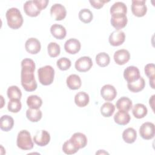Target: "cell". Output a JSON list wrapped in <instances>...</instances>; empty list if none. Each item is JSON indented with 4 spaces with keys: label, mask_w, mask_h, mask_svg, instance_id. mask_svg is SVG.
I'll use <instances>...</instances> for the list:
<instances>
[{
    "label": "cell",
    "mask_w": 155,
    "mask_h": 155,
    "mask_svg": "<svg viewBox=\"0 0 155 155\" xmlns=\"http://www.w3.org/2000/svg\"><path fill=\"white\" fill-rule=\"evenodd\" d=\"M79 18L84 23H90L93 18L92 12L88 8H83L79 12Z\"/></svg>",
    "instance_id": "obj_34"
},
{
    "label": "cell",
    "mask_w": 155,
    "mask_h": 155,
    "mask_svg": "<svg viewBox=\"0 0 155 155\" xmlns=\"http://www.w3.org/2000/svg\"><path fill=\"white\" fill-rule=\"evenodd\" d=\"M8 26L14 30L19 28L23 24V18L19 10L12 7L7 10L5 13Z\"/></svg>",
    "instance_id": "obj_2"
},
{
    "label": "cell",
    "mask_w": 155,
    "mask_h": 155,
    "mask_svg": "<svg viewBox=\"0 0 155 155\" xmlns=\"http://www.w3.org/2000/svg\"><path fill=\"white\" fill-rule=\"evenodd\" d=\"M33 2L36 5L37 8L41 11L47 7L49 1L48 0H34Z\"/></svg>",
    "instance_id": "obj_40"
},
{
    "label": "cell",
    "mask_w": 155,
    "mask_h": 155,
    "mask_svg": "<svg viewBox=\"0 0 155 155\" xmlns=\"http://www.w3.org/2000/svg\"><path fill=\"white\" fill-rule=\"evenodd\" d=\"M27 104L30 108L39 109L42 104V100L37 95H30L27 99Z\"/></svg>",
    "instance_id": "obj_30"
},
{
    "label": "cell",
    "mask_w": 155,
    "mask_h": 155,
    "mask_svg": "<svg viewBox=\"0 0 155 155\" xmlns=\"http://www.w3.org/2000/svg\"><path fill=\"white\" fill-rule=\"evenodd\" d=\"M81 45L79 40L75 38H70L68 39L64 44V49L65 51L69 54H74L79 51Z\"/></svg>",
    "instance_id": "obj_14"
},
{
    "label": "cell",
    "mask_w": 155,
    "mask_h": 155,
    "mask_svg": "<svg viewBox=\"0 0 155 155\" xmlns=\"http://www.w3.org/2000/svg\"><path fill=\"white\" fill-rule=\"evenodd\" d=\"M70 139L79 150L84 148L87 144V138L86 136L82 133L78 132L74 133Z\"/></svg>",
    "instance_id": "obj_16"
},
{
    "label": "cell",
    "mask_w": 155,
    "mask_h": 155,
    "mask_svg": "<svg viewBox=\"0 0 155 155\" xmlns=\"http://www.w3.org/2000/svg\"><path fill=\"white\" fill-rule=\"evenodd\" d=\"M39 82L43 85L51 84L54 80V70L51 65H45L39 68L38 70Z\"/></svg>",
    "instance_id": "obj_3"
},
{
    "label": "cell",
    "mask_w": 155,
    "mask_h": 155,
    "mask_svg": "<svg viewBox=\"0 0 155 155\" xmlns=\"http://www.w3.org/2000/svg\"><path fill=\"white\" fill-rule=\"evenodd\" d=\"M67 87L71 90H78L80 88L82 85V82L80 77L75 74H70L68 76L66 80Z\"/></svg>",
    "instance_id": "obj_22"
},
{
    "label": "cell",
    "mask_w": 155,
    "mask_h": 155,
    "mask_svg": "<svg viewBox=\"0 0 155 155\" xmlns=\"http://www.w3.org/2000/svg\"><path fill=\"white\" fill-rule=\"evenodd\" d=\"M16 145L23 150H30L33 148V142L29 131L25 130L20 131L17 136Z\"/></svg>",
    "instance_id": "obj_4"
},
{
    "label": "cell",
    "mask_w": 155,
    "mask_h": 155,
    "mask_svg": "<svg viewBox=\"0 0 155 155\" xmlns=\"http://www.w3.org/2000/svg\"><path fill=\"white\" fill-rule=\"evenodd\" d=\"M89 101V96L85 92H78L74 96V102L79 107H84L87 106L88 104Z\"/></svg>",
    "instance_id": "obj_25"
},
{
    "label": "cell",
    "mask_w": 155,
    "mask_h": 155,
    "mask_svg": "<svg viewBox=\"0 0 155 155\" xmlns=\"http://www.w3.org/2000/svg\"><path fill=\"white\" fill-rule=\"evenodd\" d=\"M22 108V104L19 99H10L8 103V110L12 113H18Z\"/></svg>",
    "instance_id": "obj_36"
},
{
    "label": "cell",
    "mask_w": 155,
    "mask_h": 155,
    "mask_svg": "<svg viewBox=\"0 0 155 155\" xmlns=\"http://www.w3.org/2000/svg\"><path fill=\"white\" fill-rule=\"evenodd\" d=\"M109 1H102V0H97V1H89V2L90 3L91 5L94 8L96 9H99L102 8L104 4L106 2H108Z\"/></svg>",
    "instance_id": "obj_41"
},
{
    "label": "cell",
    "mask_w": 155,
    "mask_h": 155,
    "mask_svg": "<svg viewBox=\"0 0 155 155\" xmlns=\"http://www.w3.org/2000/svg\"><path fill=\"white\" fill-rule=\"evenodd\" d=\"M99 151H101V153H96V154H100V153H101H101H102V152H101V150H99ZM102 151H104V153H105V154H108V153H107V152H105V151H104V150H102Z\"/></svg>",
    "instance_id": "obj_44"
},
{
    "label": "cell",
    "mask_w": 155,
    "mask_h": 155,
    "mask_svg": "<svg viewBox=\"0 0 155 155\" xmlns=\"http://www.w3.org/2000/svg\"><path fill=\"white\" fill-rule=\"evenodd\" d=\"M131 119V117L128 112L120 111H117L114 116V122L120 125H125L128 124Z\"/></svg>",
    "instance_id": "obj_23"
},
{
    "label": "cell",
    "mask_w": 155,
    "mask_h": 155,
    "mask_svg": "<svg viewBox=\"0 0 155 155\" xmlns=\"http://www.w3.org/2000/svg\"><path fill=\"white\" fill-rule=\"evenodd\" d=\"M125 39V35L124 32L120 30L113 31L109 36L108 41L112 46H119L122 45Z\"/></svg>",
    "instance_id": "obj_10"
},
{
    "label": "cell",
    "mask_w": 155,
    "mask_h": 155,
    "mask_svg": "<svg viewBox=\"0 0 155 155\" xmlns=\"http://www.w3.org/2000/svg\"><path fill=\"white\" fill-rule=\"evenodd\" d=\"M110 12L111 16H125L127 13V5L122 2H116L111 5Z\"/></svg>",
    "instance_id": "obj_17"
},
{
    "label": "cell",
    "mask_w": 155,
    "mask_h": 155,
    "mask_svg": "<svg viewBox=\"0 0 155 155\" xmlns=\"http://www.w3.org/2000/svg\"><path fill=\"white\" fill-rule=\"evenodd\" d=\"M154 79H150V85L152 88H154Z\"/></svg>",
    "instance_id": "obj_43"
},
{
    "label": "cell",
    "mask_w": 155,
    "mask_h": 155,
    "mask_svg": "<svg viewBox=\"0 0 155 155\" xmlns=\"http://www.w3.org/2000/svg\"><path fill=\"white\" fill-rule=\"evenodd\" d=\"M50 140V135L48 131L42 130L36 132L33 137L34 142L40 147L46 146Z\"/></svg>",
    "instance_id": "obj_11"
},
{
    "label": "cell",
    "mask_w": 155,
    "mask_h": 155,
    "mask_svg": "<svg viewBox=\"0 0 155 155\" xmlns=\"http://www.w3.org/2000/svg\"><path fill=\"white\" fill-rule=\"evenodd\" d=\"M116 108L120 111L128 112L133 107L131 100L127 97H121L116 103Z\"/></svg>",
    "instance_id": "obj_21"
},
{
    "label": "cell",
    "mask_w": 155,
    "mask_h": 155,
    "mask_svg": "<svg viewBox=\"0 0 155 155\" xmlns=\"http://www.w3.org/2000/svg\"><path fill=\"white\" fill-rule=\"evenodd\" d=\"M131 8L133 14L137 17L144 16L147 12L145 0H133Z\"/></svg>",
    "instance_id": "obj_6"
},
{
    "label": "cell",
    "mask_w": 155,
    "mask_h": 155,
    "mask_svg": "<svg viewBox=\"0 0 155 155\" xmlns=\"http://www.w3.org/2000/svg\"><path fill=\"white\" fill-rule=\"evenodd\" d=\"M79 149L72 143L70 139L65 141L62 145V151L67 154H73L76 153Z\"/></svg>",
    "instance_id": "obj_37"
},
{
    "label": "cell",
    "mask_w": 155,
    "mask_h": 155,
    "mask_svg": "<svg viewBox=\"0 0 155 155\" xmlns=\"http://www.w3.org/2000/svg\"><path fill=\"white\" fill-rule=\"evenodd\" d=\"M140 136L145 140H150L154 137L155 128L154 124L150 122H144L139 128Z\"/></svg>",
    "instance_id": "obj_5"
},
{
    "label": "cell",
    "mask_w": 155,
    "mask_h": 155,
    "mask_svg": "<svg viewBox=\"0 0 155 155\" xmlns=\"http://www.w3.org/2000/svg\"><path fill=\"white\" fill-rule=\"evenodd\" d=\"M154 95H153L152 96H151V97L150 99V101H149V104H150V105H151V108H152V109H153V110H154V108H153V107H154Z\"/></svg>",
    "instance_id": "obj_42"
},
{
    "label": "cell",
    "mask_w": 155,
    "mask_h": 155,
    "mask_svg": "<svg viewBox=\"0 0 155 155\" xmlns=\"http://www.w3.org/2000/svg\"><path fill=\"white\" fill-rule=\"evenodd\" d=\"M75 68L80 72H86L91 69L93 62L89 56H82L75 62Z\"/></svg>",
    "instance_id": "obj_8"
},
{
    "label": "cell",
    "mask_w": 155,
    "mask_h": 155,
    "mask_svg": "<svg viewBox=\"0 0 155 155\" xmlns=\"http://www.w3.org/2000/svg\"><path fill=\"white\" fill-rule=\"evenodd\" d=\"M101 95L106 101H111L117 96V91L115 87L110 84L104 85L101 90Z\"/></svg>",
    "instance_id": "obj_12"
},
{
    "label": "cell",
    "mask_w": 155,
    "mask_h": 155,
    "mask_svg": "<svg viewBox=\"0 0 155 155\" xmlns=\"http://www.w3.org/2000/svg\"><path fill=\"white\" fill-rule=\"evenodd\" d=\"M113 58L114 62L117 64L122 65L128 62L130 58V54L127 50L120 49L114 53Z\"/></svg>",
    "instance_id": "obj_15"
},
{
    "label": "cell",
    "mask_w": 155,
    "mask_h": 155,
    "mask_svg": "<svg viewBox=\"0 0 155 155\" xmlns=\"http://www.w3.org/2000/svg\"><path fill=\"white\" fill-rule=\"evenodd\" d=\"M137 138L136 131L133 128H128L122 133V139L127 143H133Z\"/></svg>",
    "instance_id": "obj_27"
},
{
    "label": "cell",
    "mask_w": 155,
    "mask_h": 155,
    "mask_svg": "<svg viewBox=\"0 0 155 155\" xmlns=\"http://www.w3.org/2000/svg\"><path fill=\"white\" fill-rule=\"evenodd\" d=\"M133 114L137 119L143 118L148 113L146 106L142 104H136L133 107Z\"/></svg>",
    "instance_id": "obj_28"
},
{
    "label": "cell",
    "mask_w": 155,
    "mask_h": 155,
    "mask_svg": "<svg viewBox=\"0 0 155 155\" xmlns=\"http://www.w3.org/2000/svg\"><path fill=\"white\" fill-rule=\"evenodd\" d=\"M14 125V120L12 117L8 115H4L0 119V128L5 132L11 130Z\"/></svg>",
    "instance_id": "obj_24"
},
{
    "label": "cell",
    "mask_w": 155,
    "mask_h": 155,
    "mask_svg": "<svg viewBox=\"0 0 155 155\" xmlns=\"http://www.w3.org/2000/svg\"><path fill=\"white\" fill-rule=\"evenodd\" d=\"M144 71L146 76L150 79H154L155 77V66L154 64H148L145 66Z\"/></svg>",
    "instance_id": "obj_39"
},
{
    "label": "cell",
    "mask_w": 155,
    "mask_h": 155,
    "mask_svg": "<svg viewBox=\"0 0 155 155\" xmlns=\"http://www.w3.org/2000/svg\"><path fill=\"white\" fill-rule=\"evenodd\" d=\"M47 51L50 57L56 58L60 54L61 47L56 42H51L47 46Z\"/></svg>",
    "instance_id": "obj_35"
},
{
    "label": "cell",
    "mask_w": 155,
    "mask_h": 155,
    "mask_svg": "<svg viewBox=\"0 0 155 155\" xmlns=\"http://www.w3.org/2000/svg\"><path fill=\"white\" fill-rule=\"evenodd\" d=\"M56 65L61 70L65 71L70 68L71 65V62L68 58L64 57L59 59L57 61Z\"/></svg>",
    "instance_id": "obj_38"
},
{
    "label": "cell",
    "mask_w": 155,
    "mask_h": 155,
    "mask_svg": "<svg viewBox=\"0 0 155 155\" xmlns=\"http://www.w3.org/2000/svg\"><path fill=\"white\" fill-rule=\"evenodd\" d=\"M50 32L53 36L58 39H63L65 38L67 31L65 28L60 24H54L50 27Z\"/></svg>",
    "instance_id": "obj_18"
},
{
    "label": "cell",
    "mask_w": 155,
    "mask_h": 155,
    "mask_svg": "<svg viewBox=\"0 0 155 155\" xmlns=\"http://www.w3.org/2000/svg\"><path fill=\"white\" fill-rule=\"evenodd\" d=\"M145 86V82L143 78L141 76L140 78L131 83H127V87L128 90L133 93H138L142 91Z\"/></svg>",
    "instance_id": "obj_26"
},
{
    "label": "cell",
    "mask_w": 155,
    "mask_h": 155,
    "mask_svg": "<svg viewBox=\"0 0 155 155\" xmlns=\"http://www.w3.org/2000/svg\"><path fill=\"white\" fill-rule=\"evenodd\" d=\"M26 51L32 54L38 53L41 48L40 41L35 38H30L28 39L25 44Z\"/></svg>",
    "instance_id": "obj_13"
},
{
    "label": "cell",
    "mask_w": 155,
    "mask_h": 155,
    "mask_svg": "<svg viewBox=\"0 0 155 155\" xmlns=\"http://www.w3.org/2000/svg\"><path fill=\"white\" fill-rule=\"evenodd\" d=\"M42 113L39 109L28 108L26 111L27 118L32 122H37L42 118Z\"/></svg>",
    "instance_id": "obj_29"
},
{
    "label": "cell",
    "mask_w": 155,
    "mask_h": 155,
    "mask_svg": "<svg viewBox=\"0 0 155 155\" xmlns=\"http://www.w3.org/2000/svg\"><path fill=\"white\" fill-rule=\"evenodd\" d=\"M35 63L30 58H25L21 62V82L24 89L27 91H35L38 87L35 78Z\"/></svg>",
    "instance_id": "obj_1"
},
{
    "label": "cell",
    "mask_w": 155,
    "mask_h": 155,
    "mask_svg": "<svg viewBox=\"0 0 155 155\" xmlns=\"http://www.w3.org/2000/svg\"><path fill=\"white\" fill-rule=\"evenodd\" d=\"M140 77V71L135 66H128L124 71V78L127 83H131L138 80Z\"/></svg>",
    "instance_id": "obj_9"
},
{
    "label": "cell",
    "mask_w": 155,
    "mask_h": 155,
    "mask_svg": "<svg viewBox=\"0 0 155 155\" xmlns=\"http://www.w3.org/2000/svg\"><path fill=\"white\" fill-rule=\"evenodd\" d=\"M7 94L10 99H21L22 93L19 88L16 85H12L7 89Z\"/></svg>",
    "instance_id": "obj_32"
},
{
    "label": "cell",
    "mask_w": 155,
    "mask_h": 155,
    "mask_svg": "<svg viewBox=\"0 0 155 155\" xmlns=\"http://www.w3.org/2000/svg\"><path fill=\"white\" fill-rule=\"evenodd\" d=\"M96 62L99 67H105L110 64V58L107 53L101 52L96 56Z\"/></svg>",
    "instance_id": "obj_31"
},
{
    "label": "cell",
    "mask_w": 155,
    "mask_h": 155,
    "mask_svg": "<svg viewBox=\"0 0 155 155\" xmlns=\"http://www.w3.org/2000/svg\"><path fill=\"white\" fill-rule=\"evenodd\" d=\"M115 110L114 105L110 102H105L101 107V113L105 117H109L113 115Z\"/></svg>",
    "instance_id": "obj_33"
},
{
    "label": "cell",
    "mask_w": 155,
    "mask_h": 155,
    "mask_svg": "<svg viewBox=\"0 0 155 155\" xmlns=\"http://www.w3.org/2000/svg\"><path fill=\"white\" fill-rule=\"evenodd\" d=\"M23 8L25 14L31 17H36L41 12L33 2V1H26L24 4Z\"/></svg>",
    "instance_id": "obj_19"
},
{
    "label": "cell",
    "mask_w": 155,
    "mask_h": 155,
    "mask_svg": "<svg viewBox=\"0 0 155 155\" xmlns=\"http://www.w3.org/2000/svg\"><path fill=\"white\" fill-rule=\"evenodd\" d=\"M128 19L127 16H113L111 18L110 22L111 25L116 30L124 28L127 24Z\"/></svg>",
    "instance_id": "obj_20"
},
{
    "label": "cell",
    "mask_w": 155,
    "mask_h": 155,
    "mask_svg": "<svg viewBox=\"0 0 155 155\" xmlns=\"http://www.w3.org/2000/svg\"><path fill=\"white\" fill-rule=\"evenodd\" d=\"M50 15L54 20L61 21L66 17L67 10L63 5L54 4L50 8Z\"/></svg>",
    "instance_id": "obj_7"
}]
</instances>
